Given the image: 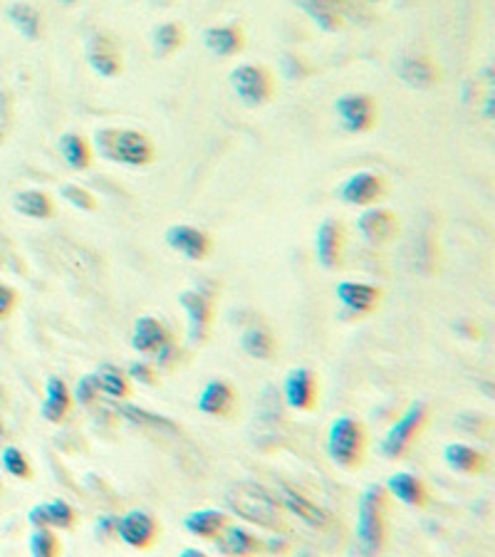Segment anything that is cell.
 <instances>
[{
  "mask_svg": "<svg viewBox=\"0 0 495 557\" xmlns=\"http://www.w3.org/2000/svg\"><path fill=\"white\" fill-rule=\"evenodd\" d=\"M339 124L346 134H366L376 124V102L364 92H349L335 102Z\"/></svg>",
  "mask_w": 495,
  "mask_h": 557,
  "instance_id": "cell-7",
  "label": "cell"
},
{
  "mask_svg": "<svg viewBox=\"0 0 495 557\" xmlns=\"http://www.w3.org/2000/svg\"><path fill=\"white\" fill-rule=\"evenodd\" d=\"M59 196L77 211H85V213L97 211V196L89 189H85V186H79V184H62L59 186Z\"/></svg>",
  "mask_w": 495,
  "mask_h": 557,
  "instance_id": "cell-37",
  "label": "cell"
},
{
  "mask_svg": "<svg viewBox=\"0 0 495 557\" xmlns=\"http://www.w3.org/2000/svg\"><path fill=\"white\" fill-rule=\"evenodd\" d=\"M181 555H184V557H203L206 553H203V550H184Z\"/></svg>",
  "mask_w": 495,
  "mask_h": 557,
  "instance_id": "cell-43",
  "label": "cell"
},
{
  "mask_svg": "<svg viewBox=\"0 0 495 557\" xmlns=\"http://www.w3.org/2000/svg\"><path fill=\"white\" fill-rule=\"evenodd\" d=\"M117 535L131 550L147 553L161 537V526L148 510H129L122 517H117Z\"/></svg>",
  "mask_w": 495,
  "mask_h": 557,
  "instance_id": "cell-8",
  "label": "cell"
},
{
  "mask_svg": "<svg viewBox=\"0 0 495 557\" xmlns=\"http://www.w3.org/2000/svg\"><path fill=\"white\" fill-rule=\"evenodd\" d=\"M62 5H77V3H82V0H59Z\"/></svg>",
  "mask_w": 495,
  "mask_h": 557,
  "instance_id": "cell-44",
  "label": "cell"
},
{
  "mask_svg": "<svg viewBox=\"0 0 495 557\" xmlns=\"http://www.w3.org/2000/svg\"><path fill=\"white\" fill-rule=\"evenodd\" d=\"M428 417H431V409H428L426 401H421V399L411 401L409 409L401 414V418H399L394 427L386 431V436L382 438V444H379L382 456L389 458V461L404 458L416 441H418V436H421V431H424L426 424H428Z\"/></svg>",
  "mask_w": 495,
  "mask_h": 557,
  "instance_id": "cell-5",
  "label": "cell"
},
{
  "mask_svg": "<svg viewBox=\"0 0 495 557\" xmlns=\"http://www.w3.org/2000/svg\"><path fill=\"white\" fill-rule=\"evenodd\" d=\"M72 399H77L82 407H92V404L97 401L99 387H97V379H94V374H85V377L79 379L77 389H75Z\"/></svg>",
  "mask_w": 495,
  "mask_h": 557,
  "instance_id": "cell-39",
  "label": "cell"
},
{
  "mask_svg": "<svg viewBox=\"0 0 495 557\" xmlns=\"http://www.w3.org/2000/svg\"><path fill=\"white\" fill-rule=\"evenodd\" d=\"M386 196V179L376 171H356L339 186V199L349 206H376Z\"/></svg>",
  "mask_w": 495,
  "mask_h": 557,
  "instance_id": "cell-11",
  "label": "cell"
},
{
  "mask_svg": "<svg viewBox=\"0 0 495 557\" xmlns=\"http://www.w3.org/2000/svg\"><path fill=\"white\" fill-rule=\"evenodd\" d=\"M396 72L414 90H431L441 80L438 67L426 55H404L401 60L396 62Z\"/></svg>",
  "mask_w": 495,
  "mask_h": 557,
  "instance_id": "cell-20",
  "label": "cell"
},
{
  "mask_svg": "<svg viewBox=\"0 0 495 557\" xmlns=\"http://www.w3.org/2000/svg\"><path fill=\"white\" fill-rule=\"evenodd\" d=\"M94 379H97L99 394L114 399V401H124V399L131 394V379L127 377L124 369H119L117 364H102V367L94 372Z\"/></svg>",
  "mask_w": 495,
  "mask_h": 557,
  "instance_id": "cell-29",
  "label": "cell"
},
{
  "mask_svg": "<svg viewBox=\"0 0 495 557\" xmlns=\"http://www.w3.org/2000/svg\"><path fill=\"white\" fill-rule=\"evenodd\" d=\"M230 87L238 94V100L250 110L266 107L275 97V80L266 65H253V62L238 65L230 72Z\"/></svg>",
  "mask_w": 495,
  "mask_h": 557,
  "instance_id": "cell-6",
  "label": "cell"
},
{
  "mask_svg": "<svg viewBox=\"0 0 495 557\" xmlns=\"http://www.w3.org/2000/svg\"><path fill=\"white\" fill-rule=\"evenodd\" d=\"M277 498L280 506L285 508L290 516H295L297 520H302L305 526L315 527V530H332L335 527V516L327 508L317 506L312 498H307L302 490H297L290 483H280L277 486Z\"/></svg>",
  "mask_w": 495,
  "mask_h": 557,
  "instance_id": "cell-9",
  "label": "cell"
},
{
  "mask_svg": "<svg viewBox=\"0 0 495 557\" xmlns=\"http://www.w3.org/2000/svg\"><path fill=\"white\" fill-rule=\"evenodd\" d=\"M127 377L139 382V384H144V387H157L158 384L157 367L148 364V362H134V364L127 369Z\"/></svg>",
  "mask_w": 495,
  "mask_h": 557,
  "instance_id": "cell-40",
  "label": "cell"
},
{
  "mask_svg": "<svg viewBox=\"0 0 495 557\" xmlns=\"http://www.w3.org/2000/svg\"><path fill=\"white\" fill-rule=\"evenodd\" d=\"M0 461H3V468L8 471L10 476L22 478V481H30V478H32V466H30V461L25 458V454H22L20 448L8 446L3 451Z\"/></svg>",
  "mask_w": 495,
  "mask_h": 557,
  "instance_id": "cell-38",
  "label": "cell"
},
{
  "mask_svg": "<svg viewBox=\"0 0 495 557\" xmlns=\"http://www.w3.org/2000/svg\"><path fill=\"white\" fill-rule=\"evenodd\" d=\"M337 300L342 302L346 315L356 319L369 318L379 302H382V290L372 283H356V280H342L337 285Z\"/></svg>",
  "mask_w": 495,
  "mask_h": 557,
  "instance_id": "cell-14",
  "label": "cell"
},
{
  "mask_svg": "<svg viewBox=\"0 0 495 557\" xmlns=\"http://www.w3.org/2000/svg\"><path fill=\"white\" fill-rule=\"evenodd\" d=\"M8 18L13 21V25L28 38V40H38L40 32H42V18H40V13L35 11L32 5H28V3H15V5H10Z\"/></svg>",
  "mask_w": 495,
  "mask_h": 557,
  "instance_id": "cell-32",
  "label": "cell"
},
{
  "mask_svg": "<svg viewBox=\"0 0 495 557\" xmlns=\"http://www.w3.org/2000/svg\"><path fill=\"white\" fill-rule=\"evenodd\" d=\"M213 543L220 555H256L266 547L253 530L240 526H226Z\"/></svg>",
  "mask_w": 495,
  "mask_h": 557,
  "instance_id": "cell-21",
  "label": "cell"
},
{
  "mask_svg": "<svg viewBox=\"0 0 495 557\" xmlns=\"http://www.w3.org/2000/svg\"><path fill=\"white\" fill-rule=\"evenodd\" d=\"M226 506L230 513L243 517L250 526L270 533H283L285 520H283V506L280 498L270 488L256 481H240L236 486L228 488Z\"/></svg>",
  "mask_w": 495,
  "mask_h": 557,
  "instance_id": "cell-1",
  "label": "cell"
},
{
  "mask_svg": "<svg viewBox=\"0 0 495 557\" xmlns=\"http://www.w3.org/2000/svg\"><path fill=\"white\" fill-rule=\"evenodd\" d=\"M238 409V391L226 379H211L201 397H198V411L206 417L228 418L236 414Z\"/></svg>",
  "mask_w": 495,
  "mask_h": 557,
  "instance_id": "cell-18",
  "label": "cell"
},
{
  "mask_svg": "<svg viewBox=\"0 0 495 557\" xmlns=\"http://www.w3.org/2000/svg\"><path fill=\"white\" fill-rule=\"evenodd\" d=\"M386 490H389V496H394L396 500H401L409 508L428 506V488L414 473H394L386 481Z\"/></svg>",
  "mask_w": 495,
  "mask_h": 557,
  "instance_id": "cell-25",
  "label": "cell"
},
{
  "mask_svg": "<svg viewBox=\"0 0 495 557\" xmlns=\"http://www.w3.org/2000/svg\"><path fill=\"white\" fill-rule=\"evenodd\" d=\"M158 362V367H164V369H171V367H176V362H178V349L176 345H174V339L168 342L166 347L161 349L158 352L157 357H154Z\"/></svg>",
  "mask_w": 495,
  "mask_h": 557,
  "instance_id": "cell-42",
  "label": "cell"
},
{
  "mask_svg": "<svg viewBox=\"0 0 495 557\" xmlns=\"http://www.w3.org/2000/svg\"><path fill=\"white\" fill-rule=\"evenodd\" d=\"M240 349L246 352L248 357L260 359V362H270L275 357L277 345L273 332L267 328H248L243 335H240Z\"/></svg>",
  "mask_w": 495,
  "mask_h": 557,
  "instance_id": "cell-31",
  "label": "cell"
},
{
  "mask_svg": "<svg viewBox=\"0 0 495 557\" xmlns=\"http://www.w3.org/2000/svg\"><path fill=\"white\" fill-rule=\"evenodd\" d=\"M327 451L337 466L345 471H356L366 456V428L355 417H337L329 427Z\"/></svg>",
  "mask_w": 495,
  "mask_h": 557,
  "instance_id": "cell-4",
  "label": "cell"
},
{
  "mask_svg": "<svg viewBox=\"0 0 495 557\" xmlns=\"http://www.w3.org/2000/svg\"><path fill=\"white\" fill-rule=\"evenodd\" d=\"M178 302L188 315V339L194 345H203L213 325V298L206 290L191 288L178 295Z\"/></svg>",
  "mask_w": 495,
  "mask_h": 557,
  "instance_id": "cell-10",
  "label": "cell"
},
{
  "mask_svg": "<svg viewBox=\"0 0 495 557\" xmlns=\"http://www.w3.org/2000/svg\"><path fill=\"white\" fill-rule=\"evenodd\" d=\"M184 45V28L178 22H164L154 31V52L158 58L174 55Z\"/></svg>",
  "mask_w": 495,
  "mask_h": 557,
  "instance_id": "cell-34",
  "label": "cell"
},
{
  "mask_svg": "<svg viewBox=\"0 0 495 557\" xmlns=\"http://www.w3.org/2000/svg\"><path fill=\"white\" fill-rule=\"evenodd\" d=\"M45 506V513H48V526L55 527V530H75L77 526V510L69 506L68 500H50V503H42Z\"/></svg>",
  "mask_w": 495,
  "mask_h": 557,
  "instance_id": "cell-36",
  "label": "cell"
},
{
  "mask_svg": "<svg viewBox=\"0 0 495 557\" xmlns=\"http://www.w3.org/2000/svg\"><path fill=\"white\" fill-rule=\"evenodd\" d=\"M13 206H15L18 213H22V216H28V219H35V220H48L55 216V201L50 199L45 191H38V189H28V191H20V193H15Z\"/></svg>",
  "mask_w": 495,
  "mask_h": 557,
  "instance_id": "cell-30",
  "label": "cell"
},
{
  "mask_svg": "<svg viewBox=\"0 0 495 557\" xmlns=\"http://www.w3.org/2000/svg\"><path fill=\"white\" fill-rule=\"evenodd\" d=\"M94 149L102 159L129 166V169H144L157 157V147L147 131L129 130V127H102L94 131Z\"/></svg>",
  "mask_w": 495,
  "mask_h": 557,
  "instance_id": "cell-2",
  "label": "cell"
},
{
  "mask_svg": "<svg viewBox=\"0 0 495 557\" xmlns=\"http://www.w3.org/2000/svg\"><path fill=\"white\" fill-rule=\"evenodd\" d=\"M117 414H122L124 418H129V421H131V424H137V427L151 428V431H166V434H176V424H174V421H168V418L161 417V414H151V411H147V409L117 407Z\"/></svg>",
  "mask_w": 495,
  "mask_h": 557,
  "instance_id": "cell-33",
  "label": "cell"
},
{
  "mask_svg": "<svg viewBox=\"0 0 495 557\" xmlns=\"http://www.w3.org/2000/svg\"><path fill=\"white\" fill-rule=\"evenodd\" d=\"M30 553L35 557H55L62 553L58 530L55 527H32L30 535Z\"/></svg>",
  "mask_w": 495,
  "mask_h": 557,
  "instance_id": "cell-35",
  "label": "cell"
},
{
  "mask_svg": "<svg viewBox=\"0 0 495 557\" xmlns=\"http://www.w3.org/2000/svg\"><path fill=\"white\" fill-rule=\"evenodd\" d=\"M356 230L359 236L369 243V246H386L399 236V216L394 211L384 209V206H366L359 219H356Z\"/></svg>",
  "mask_w": 495,
  "mask_h": 557,
  "instance_id": "cell-12",
  "label": "cell"
},
{
  "mask_svg": "<svg viewBox=\"0 0 495 557\" xmlns=\"http://www.w3.org/2000/svg\"><path fill=\"white\" fill-rule=\"evenodd\" d=\"M345 0H300V8L325 32L345 28Z\"/></svg>",
  "mask_w": 495,
  "mask_h": 557,
  "instance_id": "cell-26",
  "label": "cell"
},
{
  "mask_svg": "<svg viewBox=\"0 0 495 557\" xmlns=\"http://www.w3.org/2000/svg\"><path fill=\"white\" fill-rule=\"evenodd\" d=\"M203 45L216 58H236L246 48V35L238 25H213L203 32Z\"/></svg>",
  "mask_w": 495,
  "mask_h": 557,
  "instance_id": "cell-23",
  "label": "cell"
},
{
  "mask_svg": "<svg viewBox=\"0 0 495 557\" xmlns=\"http://www.w3.org/2000/svg\"><path fill=\"white\" fill-rule=\"evenodd\" d=\"M444 461L454 473H464V476H481L488 468V458L483 451L468 444H448L444 448Z\"/></svg>",
  "mask_w": 495,
  "mask_h": 557,
  "instance_id": "cell-24",
  "label": "cell"
},
{
  "mask_svg": "<svg viewBox=\"0 0 495 557\" xmlns=\"http://www.w3.org/2000/svg\"><path fill=\"white\" fill-rule=\"evenodd\" d=\"M171 342V332L164 328V322H158L151 315H141L134 322V332H131V347L144 357H157L161 349Z\"/></svg>",
  "mask_w": 495,
  "mask_h": 557,
  "instance_id": "cell-19",
  "label": "cell"
},
{
  "mask_svg": "<svg viewBox=\"0 0 495 557\" xmlns=\"http://www.w3.org/2000/svg\"><path fill=\"white\" fill-rule=\"evenodd\" d=\"M364 3H382V0H364Z\"/></svg>",
  "mask_w": 495,
  "mask_h": 557,
  "instance_id": "cell-45",
  "label": "cell"
},
{
  "mask_svg": "<svg viewBox=\"0 0 495 557\" xmlns=\"http://www.w3.org/2000/svg\"><path fill=\"white\" fill-rule=\"evenodd\" d=\"M228 526V516L220 513L216 508H203V510H194L184 517V527L198 540H216L218 533Z\"/></svg>",
  "mask_w": 495,
  "mask_h": 557,
  "instance_id": "cell-27",
  "label": "cell"
},
{
  "mask_svg": "<svg viewBox=\"0 0 495 557\" xmlns=\"http://www.w3.org/2000/svg\"><path fill=\"white\" fill-rule=\"evenodd\" d=\"M164 238H166L168 248L176 250L178 256H184L186 260H206L213 253V238L206 230L188 226V223L168 226Z\"/></svg>",
  "mask_w": 495,
  "mask_h": 557,
  "instance_id": "cell-13",
  "label": "cell"
},
{
  "mask_svg": "<svg viewBox=\"0 0 495 557\" xmlns=\"http://www.w3.org/2000/svg\"><path fill=\"white\" fill-rule=\"evenodd\" d=\"M58 149L62 154V159L72 171H87L94 161L92 154V144H89L82 134L77 131H65L58 141Z\"/></svg>",
  "mask_w": 495,
  "mask_h": 557,
  "instance_id": "cell-28",
  "label": "cell"
},
{
  "mask_svg": "<svg viewBox=\"0 0 495 557\" xmlns=\"http://www.w3.org/2000/svg\"><path fill=\"white\" fill-rule=\"evenodd\" d=\"M72 411V391H69L68 382L59 377H50L45 384V399H42V407L40 414L50 424H62Z\"/></svg>",
  "mask_w": 495,
  "mask_h": 557,
  "instance_id": "cell-22",
  "label": "cell"
},
{
  "mask_svg": "<svg viewBox=\"0 0 495 557\" xmlns=\"http://www.w3.org/2000/svg\"><path fill=\"white\" fill-rule=\"evenodd\" d=\"M389 490L386 486L372 483L359 496L356 510V535L364 547V553H382L386 545V513H389Z\"/></svg>",
  "mask_w": 495,
  "mask_h": 557,
  "instance_id": "cell-3",
  "label": "cell"
},
{
  "mask_svg": "<svg viewBox=\"0 0 495 557\" xmlns=\"http://www.w3.org/2000/svg\"><path fill=\"white\" fill-rule=\"evenodd\" d=\"M15 305H18V292L5 283H0V319L8 318L10 312L15 310Z\"/></svg>",
  "mask_w": 495,
  "mask_h": 557,
  "instance_id": "cell-41",
  "label": "cell"
},
{
  "mask_svg": "<svg viewBox=\"0 0 495 557\" xmlns=\"http://www.w3.org/2000/svg\"><path fill=\"white\" fill-rule=\"evenodd\" d=\"M87 62L99 77H107V80L117 77L119 72L124 70L122 50H119L117 40L112 35H107V32L92 35L87 48Z\"/></svg>",
  "mask_w": 495,
  "mask_h": 557,
  "instance_id": "cell-17",
  "label": "cell"
},
{
  "mask_svg": "<svg viewBox=\"0 0 495 557\" xmlns=\"http://www.w3.org/2000/svg\"><path fill=\"white\" fill-rule=\"evenodd\" d=\"M320 399L317 374L310 367H295L285 377V401L295 411H312Z\"/></svg>",
  "mask_w": 495,
  "mask_h": 557,
  "instance_id": "cell-16",
  "label": "cell"
},
{
  "mask_svg": "<svg viewBox=\"0 0 495 557\" xmlns=\"http://www.w3.org/2000/svg\"><path fill=\"white\" fill-rule=\"evenodd\" d=\"M345 226L335 219H325L320 223L315 236L317 263L325 270H337L345 258Z\"/></svg>",
  "mask_w": 495,
  "mask_h": 557,
  "instance_id": "cell-15",
  "label": "cell"
}]
</instances>
